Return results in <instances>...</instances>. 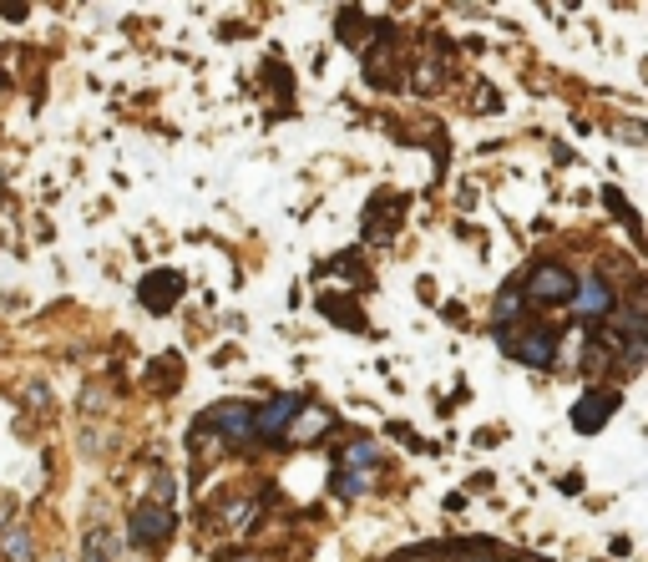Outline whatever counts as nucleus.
Returning a JSON list of instances; mask_svg holds the SVG:
<instances>
[{
    "instance_id": "obj_1",
    "label": "nucleus",
    "mask_w": 648,
    "mask_h": 562,
    "mask_svg": "<svg viewBox=\"0 0 648 562\" xmlns=\"http://www.w3.org/2000/svg\"><path fill=\"white\" fill-rule=\"evenodd\" d=\"M573 284H578V274L567 269V264H537L517 289H522V299H532V304H567L573 299Z\"/></svg>"
},
{
    "instance_id": "obj_2",
    "label": "nucleus",
    "mask_w": 648,
    "mask_h": 562,
    "mask_svg": "<svg viewBox=\"0 0 648 562\" xmlns=\"http://www.w3.org/2000/svg\"><path fill=\"white\" fill-rule=\"evenodd\" d=\"M573 314L578 319H608L613 309H618V294H613V284H608V274L603 269H588L578 284H573Z\"/></svg>"
},
{
    "instance_id": "obj_3",
    "label": "nucleus",
    "mask_w": 648,
    "mask_h": 562,
    "mask_svg": "<svg viewBox=\"0 0 648 562\" xmlns=\"http://www.w3.org/2000/svg\"><path fill=\"white\" fill-rule=\"evenodd\" d=\"M502 345H507L527 370H552V365H557V350H562V335H557L552 325H532L522 340H507V335H502Z\"/></svg>"
},
{
    "instance_id": "obj_4",
    "label": "nucleus",
    "mask_w": 648,
    "mask_h": 562,
    "mask_svg": "<svg viewBox=\"0 0 648 562\" xmlns=\"http://www.w3.org/2000/svg\"><path fill=\"white\" fill-rule=\"evenodd\" d=\"M618 406H623V395H618L613 385H608V390H603V385H588V390L573 400V431H583V436L603 431V421H608Z\"/></svg>"
},
{
    "instance_id": "obj_5",
    "label": "nucleus",
    "mask_w": 648,
    "mask_h": 562,
    "mask_svg": "<svg viewBox=\"0 0 648 562\" xmlns=\"http://www.w3.org/2000/svg\"><path fill=\"white\" fill-rule=\"evenodd\" d=\"M198 431H218L223 441H254V411L223 400V406H213V411L198 421Z\"/></svg>"
},
{
    "instance_id": "obj_6",
    "label": "nucleus",
    "mask_w": 648,
    "mask_h": 562,
    "mask_svg": "<svg viewBox=\"0 0 648 562\" xmlns=\"http://www.w3.org/2000/svg\"><path fill=\"white\" fill-rule=\"evenodd\" d=\"M294 411H304V395H274L264 411H254V436L284 441V431L294 426Z\"/></svg>"
},
{
    "instance_id": "obj_7",
    "label": "nucleus",
    "mask_w": 648,
    "mask_h": 562,
    "mask_svg": "<svg viewBox=\"0 0 648 562\" xmlns=\"http://www.w3.org/2000/svg\"><path fill=\"white\" fill-rule=\"evenodd\" d=\"M183 289H188V279H183L178 269H162V274H147V279L137 284V299L162 314V309H173V304L183 299Z\"/></svg>"
},
{
    "instance_id": "obj_8",
    "label": "nucleus",
    "mask_w": 648,
    "mask_h": 562,
    "mask_svg": "<svg viewBox=\"0 0 648 562\" xmlns=\"http://www.w3.org/2000/svg\"><path fill=\"white\" fill-rule=\"evenodd\" d=\"M168 532H173V512L168 507H137L132 512V542L152 547V542H162Z\"/></svg>"
},
{
    "instance_id": "obj_9",
    "label": "nucleus",
    "mask_w": 648,
    "mask_h": 562,
    "mask_svg": "<svg viewBox=\"0 0 648 562\" xmlns=\"http://www.w3.org/2000/svg\"><path fill=\"white\" fill-rule=\"evenodd\" d=\"M517 314H522V289H517V284H507V289L497 294V309H492V325H497V330H507V325H512Z\"/></svg>"
},
{
    "instance_id": "obj_10",
    "label": "nucleus",
    "mask_w": 648,
    "mask_h": 562,
    "mask_svg": "<svg viewBox=\"0 0 648 562\" xmlns=\"http://www.w3.org/2000/svg\"><path fill=\"white\" fill-rule=\"evenodd\" d=\"M294 431V441H314V436H324V431H330V411H309L299 426H289Z\"/></svg>"
},
{
    "instance_id": "obj_11",
    "label": "nucleus",
    "mask_w": 648,
    "mask_h": 562,
    "mask_svg": "<svg viewBox=\"0 0 648 562\" xmlns=\"http://www.w3.org/2000/svg\"><path fill=\"white\" fill-rule=\"evenodd\" d=\"M6 557H31V537L26 532H6Z\"/></svg>"
},
{
    "instance_id": "obj_12",
    "label": "nucleus",
    "mask_w": 648,
    "mask_h": 562,
    "mask_svg": "<svg viewBox=\"0 0 648 562\" xmlns=\"http://www.w3.org/2000/svg\"><path fill=\"white\" fill-rule=\"evenodd\" d=\"M238 562H259V557H238Z\"/></svg>"
},
{
    "instance_id": "obj_13",
    "label": "nucleus",
    "mask_w": 648,
    "mask_h": 562,
    "mask_svg": "<svg viewBox=\"0 0 648 562\" xmlns=\"http://www.w3.org/2000/svg\"><path fill=\"white\" fill-rule=\"evenodd\" d=\"M466 562H486V557H466Z\"/></svg>"
}]
</instances>
